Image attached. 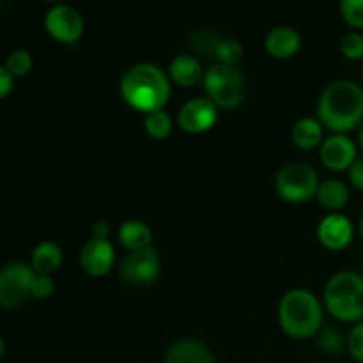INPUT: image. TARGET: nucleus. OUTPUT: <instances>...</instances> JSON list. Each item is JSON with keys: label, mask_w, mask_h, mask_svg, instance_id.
<instances>
[{"label": "nucleus", "mask_w": 363, "mask_h": 363, "mask_svg": "<svg viewBox=\"0 0 363 363\" xmlns=\"http://www.w3.org/2000/svg\"><path fill=\"white\" fill-rule=\"evenodd\" d=\"M318 119L335 133H347L363 123V89L351 80H337L321 92Z\"/></svg>", "instance_id": "nucleus-1"}, {"label": "nucleus", "mask_w": 363, "mask_h": 363, "mask_svg": "<svg viewBox=\"0 0 363 363\" xmlns=\"http://www.w3.org/2000/svg\"><path fill=\"white\" fill-rule=\"evenodd\" d=\"M121 96L138 112L151 113L163 110L170 98L169 78L155 64H135L121 80Z\"/></svg>", "instance_id": "nucleus-2"}, {"label": "nucleus", "mask_w": 363, "mask_h": 363, "mask_svg": "<svg viewBox=\"0 0 363 363\" xmlns=\"http://www.w3.org/2000/svg\"><path fill=\"white\" fill-rule=\"evenodd\" d=\"M279 325L293 339H308L323 325V307L314 293L293 289L284 294L279 305Z\"/></svg>", "instance_id": "nucleus-3"}, {"label": "nucleus", "mask_w": 363, "mask_h": 363, "mask_svg": "<svg viewBox=\"0 0 363 363\" xmlns=\"http://www.w3.org/2000/svg\"><path fill=\"white\" fill-rule=\"evenodd\" d=\"M325 305L326 311L339 321H363V277L360 273H335L326 282Z\"/></svg>", "instance_id": "nucleus-4"}, {"label": "nucleus", "mask_w": 363, "mask_h": 363, "mask_svg": "<svg viewBox=\"0 0 363 363\" xmlns=\"http://www.w3.org/2000/svg\"><path fill=\"white\" fill-rule=\"evenodd\" d=\"M202 84L209 99L218 108L234 110L243 103L247 84L243 73L236 66L215 64L204 73Z\"/></svg>", "instance_id": "nucleus-5"}, {"label": "nucleus", "mask_w": 363, "mask_h": 363, "mask_svg": "<svg viewBox=\"0 0 363 363\" xmlns=\"http://www.w3.org/2000/svg\"><path fill=\"white\" fill-rule=\"evenodd\" d=\"M319 176L312 165L305 162H291L277 172V194L287 202L300 204L318 195Z\"/></svg>", "instance_id": "nucleus-6"}, {"label": "nucleus", "mask_w": 363, "mask_h": 363, "mask_svg": "<svg viewBox=\"0 0 363 363\" xmlns=\"http://www.w3.org/2000/svg\"><path fill=\"white\" fill-rule=\"evenodd\" d=\"M35 273L32 266L23 262H11L0 269V308L14 311L30 296L32 280Z\"/></svg>", "instance_id": "nucleus-7"}, {"label": "nucleus", "mask_w": 363, "mask_h": 363, "mask_svg": "<svg viewBox=\"0 0 363 363\" xmlns=\"http://www.w3.org/2000/svg\"><path fill=\"white\" fill-rule=\"evenodd\" d=\"M45 28L52 39L62 45H74L84 35L85 21L71 6H53L45 14Z\"/></svg>", "instance_id": "nucleus-8"}, {"label": "nucleus", "mask_w": 363, "mask_h": 363, "mask_svg": "<svg viewBox=\"0 0 363 363\" xmlns=\"http://www.w3.org/2000/svg\"><path fill=\"white\" fill-rule=\"evenodd\" d=\"M160 257L158 250L152 247L144 248V250L131 252L126 255L121 264V279L126 280L128 284L133 286H145L158 279L160 275Z\"/></svg>", "instance_id": "nucleus-9"}, {"label": "nucleus", "mask_w": 363, "mask_h": 363, "mask_svg": "<svg viewBox=\"0 0 363 363\" xmlns=\"http://www.w3.org/2000/svg\"><path fill=\"white\" fill-rule=\"evenodd\" d=\"M218 121V106L209 98L190 99L177 116V124L183 131L191 135L206 133Z\"/></svg>", "instance_id": "nucleus-10"}, {"label": "nucleus", "mask_w": 363, "mask_h": 363, "mask_svg": "<svg viewBox=\"0 0 363 363\" xmlns=\"http://www.w3.org/2000/svg\"><path fill=\"white\" fill-rule=\"evenodd\" d=\"M354 238L353 223L340 213H330L319 222L318 240L328 250H344Z\"/></svg>", "instance_id": "nucleus-11"}, {"label": "nucleus", "mask_w": 363, "mask_h": 363, "mask_svg": "<svg viewBox=\"0 0 363 363\" xmlns=\"http://www.w3.org/2000/svg\"><path fill=\"white\" fill-rule=\"evenodd\" d=\"M321 162L326 169L333 170V172H342V170H350L351 165L354 163L357 156V145L346 135L335 133L333 137L326 138L321 144Z\"/></svg>", "instance_id": "nucleus-12"}, {"label": "nucleus", "mask_w": 363, "mask_h": 363, "mask_svg": "<svg viewBox=\"0 0 363 363\" xmlns=\"http://www.w3.org/2000/svg\"><path fill=\"white\" fill-rule=\"evenodd\" d=\"M116 262V250L108 240H89L80 252V268L89 277H105Z\"/></svg>", "instance_id": "nucleus-13"}, {"label": "nucleus", "mask_w": 363, "mask_h": 363, "mask_svg": "<svg viewBox=\"0 0 363 363\" xmlns=\"http://www.w3.org/2000/svg\"><path fill=\"white\" fill-rule=\"evenodd\" d=\"M264 48L273 59H291V57L296 55L301 48L300 32L294 30L293 27H286V25L272 28V30L266 34Z\"/></svg>", "instance_id": "nucleus-14"}, {"label": "nucleus", "mask_w": 363, "mask_h": 363, "mask_svg": "<svg viewBox=\"0 0 363 363\" xmlns=\"http://www.w3.org/2000/svg\"><path fill=\"white\" fill-rule=\"evenodd\" d=\"M165 363H215V357L206 344L194 339H183L169 347Z\"/></svg>", "instance_id": "nucleus-15"}, {"label": "nucleus", "mask_w": 363, "mask_h": 363, "mask_svg": "<svg viewBox=\"0 0 363 363\" xmlns=\"http://www.w3.org/2000/svg\"><path fill=\"white\" fill-rule=\"evenodd\" d=\"M169 74L174 84L181 87H195L204 78L201 62L191 55H177L170 62Z\"/></svg>", "instance_id": "nucleus-16"}, {"label": "nucleus", "mask_w": 363, "mask_h": 363, "mask_svg": "<svg viewBox=\"0 0 363 363\" xmlns=\"http://www.w3.org/2000/svg\"><path fill=\"white\" fill-rule=\"evenodd\" d=\"M62 264V250L53 241H43L32 252V269L38 275H52Z\"/></svg>", "instance_id": "nucleus-17"}, {"label": "nucleus", "mask_w": 363, "mask_h": 363, "mask_svg": "<svg viewBox=\"0 0 363 363\" xmlns=\"http://www.w3.org/2000/svg\"><path fill=\"white\" fill-rule=\"evenodd\" d=\"M119 241L124 248L131 252L144 250L151 247L152 233L140 220H128L119 227Z\"/></svg>", "instance_id": "nucleus-18"}, {"label": "nucleus", "mask_w": 363, "mask_h": 363, "mask_svg": "<svg viewBox=\"0 0 363 363\" xmlns=\"http://www.w3.org/2000/svg\"><path fill=\"white\" fill-rule=\"evenodd\" d=\"M291 140L303 151L318 147L319 144H323V124L319 123V119L312 117L300 119L291 130Z\"/></svg>", "instance_id": "nucleus-19"}, {"label": "nucleus", "mask_w": 363, "mask_h": 363, "mask_svg": "<svg viewBox=\"0 0 363 363\" xmlns=\"http://www.w3.org/2000/svg\"><path fill=\"white\" fill-rule=\"evenodd\" d=\"M315 197L323 208L330 209V211H339L350 202V188L342 181L328 179L319 184Z\"/></svg>", "instance_id": "nucleus-20"}, {"label": "nucleus", "mask_w": 363, "mask_h": 363, "mask_svg": "<svg viewBox=\"0 0 363 363\" xmlns=\"http://www.w3.org/2000/svg\"><path fill=\"white\" fill-rule=\"evenodd\" d=\"M144 126L149 137L156 138V140H163L172 131V119L163 110H156V112H151L145 116Z\"/></svg>", "instance_id": "nucleus-21"}, {"label": "nucleus", "mask_w": 363, "mask_h": 363, "mask_svg": "<svg viewBox=\"0 0 363 363\" xmlns=\"http://www.w3.org/2000/svg\"><path fill=\"white\" fill-rule=\"evenodd\" d=\"M243 59V46L240 41L230 38L220 39L215 52V60L223 66H238Z\"/></svg>", "instance_id": "nucleus-22"}, {"label": "nucleus", "mask_w": 363, "mask_h": 363, "mask_svg": "<svg viewBox=\"0 0 363 363\" xmlns=\"http://www.w3.org/2000/svg\"><path fill=\"white\" fill-rule=\"evenodd\" d=\"M4 66H6V69L9 71L13 78H23L32 71L34 59H32V55L27 50H13V52L6 57Z\"/></svg>", "instance_id": "nucleus-23"}, {"label": "nucleus", "mask_w": 363, "mask_h": 363, "mask_svg": "<svg viewBox=\"0 0 363 363\" xmlns=\"http://www.w3.org/2000/svg\"><path fill=\"white\" fill-rule=\"evenodd\" d=\"M220 39L222 35L215 34V32H209V30H199L195 34L190 35V45L191 52L195 53H201L204 57H213L215 59V52H216V46H218Z\"/></svg>", "instance_id": "nucleus-24"}, {"label": "nucleus", "mask_w": 363, "mask_h": 363, "mask_svg": "<svg viewBox=\"0 0 363 363\" xmlns=\"http://www.w3.org/2000/svg\"><path fill=\"white\" fill-rule=\"evenodd\" d=\"M340 16L354 30H363V0H340Z\"/></svg>", "instance_id": "nucleus-25"}, {"label": "nucleus", "mask_w": 363, "mask_h": 363, "mask_svg": "<svg viewBox=\"0 0 363 363\" xmlns=\"http://www.w3.org/2000/svg\"><path fill=\"white\" fill-rule=\"evenodd\" d=\"M344 347H347V339H344L342 333L335 328H326L319 337V350L326 354L342 353Z\"/></svg>", "instance_id": "nucleus-26"}, {"label": "nucleus", "mask_w": 363, "mask_h": 363, "mask_svg": "<svg viewBox=\"0 0 363 363\" xmlns=\"http://www.w3.org/2000/svg\"><path fill=\"white\" fill-rule=\"evenodd\" d=\"M340 53L347 60H363V34L358 30L347 32L340 39Z\"/></svg>", "instance_id": "nucleus-27"}, {"label": "nucleus", "mask_w": 363, "mask_h": 363, "mask_svg": "<svg viewBox=\"0 0 363 363\" xmlns=\"http://www.w3.org/2000/svg\"><path fill=\"white\" fill-rule=\"evenodd\" d=\"M347 351L358 363H363V321L357 323L347 335Z\"/></svg>", "instance_id": "nucleus-28"}, {"label": "nucleus", "mask_w": 363, "mask_h": 363, "mask_svg": "<svg viewBox=\"0 0 363 363\" xmlns=\"http://www.w3.org/2000/svg\"><path fill=\"white\" fill-rule=\"evenodd\" d=\"M53 291H55V284H53L52 277L38 275V273H35L34 280H32L30 296L38 298V300H46V298L52 296Z\"/></svg>", "instance_id": "nucleus-29"}, {"label": "nucleus", "mask_w": 363, "mask_h": 363, "mask_svg": "<svg viewBox=\"0 0 363 363\" xmlns=\"http://www.w3.org/2000/svg\"><path fill=\"white\" fill-rule=\"evenodd\" d=\"M13 87H14V78L11 77V73L6 69V66L0 64V101L6 99L7 96L11 94Z\"/></svg>", "instance_id": "nucleus-30"}, {"label": "nucleus", "mask_w": 363, "mask_h": 363, "mask_svg": "<svg viewBox=\"0 0 363 363\" xmlns=\"http://www.w3.org/2000/svg\"><path fill=\"white\" fill-rule=\"evenodd\" d=\"M350 181L357 190L363 191V156L354 160V163L350 169Z\"/></svg>", "instance_id": "nucleus-31"}, {"label": "nucleus", "mask_w": 363, "mask_h": 363, "mask_svg": "<svg viewBox=\"0 0 363 363\" xmlns=\"http://www.w3.org/2000/svg\"><path fill=\"white\" fill-rule=\"evenodd\" d=\"M110 229L105 222H96L92 225V238L94 240H108Z\"/></svg>", "instance_id": "nucleus-32"}, {"label": "nucleus", "mask_w": 363, "mask_h": 363, "mask_svg": "<svg viewBox=\"0 0 363 363\" xmlns=\"http://www.w3.org/2000/svg\"><path fill=\"white\" fill-rule=\"evenodd\" d=\"M6 351H7V346H6V340L0 337V360H2L4 357H6Z\"/></svg>", "instance_id": "nucleus-33"}, {"label": "nucleus", "mask_w": 363, "mask_h": 363, "mask_svg": "<svg viewBox=\"0 0 363 363\" xmlns=\"http://www.w3.org/2000/svg\"><path fill=\"white\" fill-rule=\"evenodd\" d=\"M358 140H360V147L363 151V123H362V128H360V135H358Z\"/></svg>", "instance_id": "nucleus-34"}, {"label": "nucleus", "mask_w": 363, "mask_h": 363, "mask_svg": "<svg viewBox=\"0 0 363 363\" xmlns=\"http://www.w3.org/2000/svg\"><path fill=\"white\" fill-rule=\"evenodd\" d=\"M360 234H362V240H363V216H362V220H360Z\"/></svg>", "instance_id": "nucleus-35"}, {"label": "nucleus", "mask_w": 363, "mask_h": 363, "mask_svg": "<svg viewBox=\"0 0 363 363\" xmlns=\"http://www.w3.org/2000/svg\"><path fill=\"white\" fill-rule=\"evenodd\" d=\"M45 2H55V0H45Z\"/></svg>", "instance_id": "nucleus-36"}, {"label": "nucleus", "mask_w": 363, "mask_h": 363, "mask_svg": "<svg viewBox=\"0 0 363 363\" xmlns=\"http://www.w3.org/2000/svg\"><path fill=\"white\" fill-rule=\"evenodd\" d=\"M362 77H363V67H362Z\"/></svg>", "instance_id": "nucleus-37"}]
</instances>
